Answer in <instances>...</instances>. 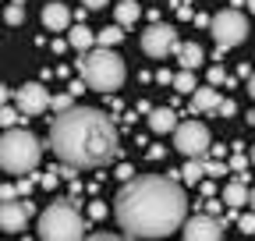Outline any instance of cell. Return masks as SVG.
Listing matches in <instances>:
<instances>
[{"label": "cell", "instance_id": "cell-1", "mask_svg": "<svg viewBox=\"0 0 255 241\" xmlns=\"http://www.w3.org/2000/svg\"><path fill=\"white\" fill-rule=\"evenodd\" d=\"M114 213L124 238H167L184 227L188 195L174 177H131L114 199Z\"/></svg>", "mask_w": 255, "mask_h": 241}, {"label": "cell", "instance_id": "cell-2", "mask_svg": "<svg viewBox=\"0 0 255 241\" xmlns=\"http://www.w3.org/2000/svg\"><path fill=\"white\" fill-rule=\"evenodd\" d=\"M50 149L60 163L78 170L107 167L121 156V142L114 120L96 107H68L50 124Z\"/></svg>", "mask_w": 255, "mask_h": 241}, {"label": "cell", "instance_id": "cell-3", "mask_svg": "<svg viewBox=\"0 0 255 241\" xmlns=\"http://www.w3.org/2000/svg\"><path fill=\"white\" fill-rule=\"evenodd\" d=\"M78 71H82V78L92 93H117L124 85V60L110 46L85 50L82 60H78Z\"/></svg>", "mask_w": 255, "mask_h": 241}, {"label": "cell", "instance_id": "cell-4", "mask_svg": "<svg viewBox=\"0 0 255 241\" xmlns=\"http://www.w3.org/2000/svg\"><path fill=\"white\" fill-rule=\"evenodd\" d=\"M39 156H43V145L32 131L14 124L0 135V170L4 174H32L39 167Z\"/></svg>", "mask_w": 255, "mask_h": 241}, {"label": "cell", "instance_id": "cell-5", "mask_svg": "<svg viewBox=\"0 0 255 241\" xmlns=\"http://www.w3.org/2000/svg\"><path fill=\"white\" fill-rule=\"evenodd\" d=\"M85 231L89 227L78 213V206H71L68 199L46 206L39 213V238L43 241H78V238H85Z\"/></svg>", "mask_w": 255, "mask_h": 241}, {"label": "cell", "instance_id": "cell-6", "mask_svg": "<svg viewBox=\"0 0 255 241\" xmlns=\"http://www.w3.org/2000/svg\"><path fill=\"white\" fill-rule=\"evenodd\" d=\"M209 32H213L220 50H231V46H241L248 39V21H245V14L238 7H227V11H220L209 21Z\"/></svg>", "mask_w": 255, "mask_h": 241}, {"label": "cell", "instance_id": "cell-7", "mask_svg": "<svg viewBox=\"0 0 255 241\" xmlns=\"http://www.w3.org/2000/svg\"><path fill=\"white\" fill-rule=\"evenodd\" d=\"M174 149L191 160H202L209 149H213V138H209V128L202 120H181L174 128Z\"/></svg>", "mask_w": 255, "mask_h": 241}, {"label": "cell", "instance_id": "cell-8", "mask_svg": "<svg viewBox=\"0 0 255 241\" xmlns=\"http://www.w3.org/2000/svg\"><path fill=\"white\" fill-rule=\"evenodd\" d=\"M142 50H145L152 60H163V57L177 53V50H181V43H177V28H174V25H163V21L149 25L145 32H142Z\"/></svg>", "mask_w": 255, "mask_h": 241}, {"label": "cell", "instance_id": "cell-9", "mask_svg": "<svg viewBox=\"0 0 255 241\" xmlns=\"http://www.w3.org/2000/svg\"><path fill=\"white\" fill-rule=\"evenodd\" d=\"M32 213H36V202H28V199H0V231L21 234L28 227Z\"/></svg>", "mask_w": 255, "mask_h": 241}, {"label": "cell", "instance_id": "cell-10", "mask_svg": "<svg viewBox=\"0 0 255 241\" xmlns=\"http://www.w3.org/2000/svg\"><path fill=\"white\" fill-rule=\"evenodd\" d=\"M181 234L188 241H220L223 238V220L216 213H199V217H188Z\"/></svg>", "mask_w": 255, "mask_h": 241}, {"label": "cell", "instance_id": "cell-11", "mask_svg": "<svg viewBox=\"0 0 255 241\" xmlns=\"http://www.w3.org/2000/svg\"><path fill=\"white\" fill-rule=\"evenodd\" d=\"M14 100H18V110L25 114V117H39L46 107H50V93H46V85H39V82H28V85H21V89H14Z\"/></svg>", "mask_w": 255, "mask_h": 241}, {"label": "cell", "instance_id": "cell-12", "mask_svg": "<svg viewBox=\"0 0 255 241\" xmlns=\"http://www.w3.org/2000/svg\"><path fill=\"white\" fill-rule=\"evenodd\" d=\"M43 25L50 28V32H68V28H71V11H68V4H46V7H43Z\"/></svg>", "mask_w": 255, "mask_h": 241}, {"label": "cell", "instance_id": "cell-13", "mask_svg": "<svg viewBox=\"0 0 255 241\" xmlns=\"http://www.w3.org/2000/svg\"><path fill=\"white\" fill-rule=\"evenodd\" d=\"M220 93H216V85H209V89H195L191 93V114H209V110H220Z\"/></svg>", "mask_w": 255, "mask_h": 241}, {"label": "cell", "instance_id": "cell-14", "mask_svg": "<svg viewBox=\"0 0 255 241\" xmlns=\"http://www.w3.org/2000/svg\"><path fill=\"white\" fill-rule=\"evenodd\" d=\"M177 124H181V120H177V114H174L170 107H152V110H149V128H152L156 135L174 131Z\"/></svg>", "mask_w": 255, "mask_h": 241}, {"label": "cell", "instance_id": "cell-15", "mask_svg": "<svg viewBox=\"0 0 255 241\" xmlns=\"http://www.w3.org/2000/svg\"><path fill=\"white\" fill-rule=\"evenodd\" d=\"M223 202H227V209H241L248 199H252V188H248V181L245 177H238V181H231L227 188H223V195H220Z\"/></svg>", "mask_w": 255, "mask_h": 241}, {"label": "cell", "instance_id": "cell-16", "mask_svg": "<svg viewBox=\"0 0 255 241\" xmlns=\"http://www.w3.org/2000/svg\"><path fill=\"white\" fill-rule=\"evenodd\" d=\"M68 43H71L78 53H85V50L96 46V32H92V28H85V25H75L71 32H68Z\"/></svg>", "mask_w": 255, "mask_h": 241}, {"label": "cell", "instance_id": "cell-17", "mask_svg": "<svg viewBox=\"0 0 255 241\" xmlns=\"http://www.w3.org/2000/svg\"><path fill=\"white\" fill-rule=\"evenodd\" d=\"M177 57H181V68H202V60H206V53H202V46L199 43H184L181 50H177Z\"/></svg>", "mask_w": 255, "mask_h": 241}, {"label": "cell", "instance_id": "cell-18", "mask_svg": "<svg viewBox=\"0 0 255 241\" xmlns=\"http://www.w3.org/2000/svg\"><path fill=\"white\" fill-rule=\"evenodd\" d=\"M177 174H181V181H184V185L191 188V185H202V177H206V167H202V160H191V156H188V163H184Z\"/></svg>", "mask_w": 255, "mask_h": 241}, {"label": "cell", "instance_id": "cell-19", "mask_svg": "<svg viewBox=\"0 0 255 241\" xmlns=\"http://www.w3.org/2000/svg\"><path fill=\"white\" fill-rule=\"evenodd\" d=\"M114 14H117V21L128 28V25H135V21L142 18V7L135 4V0H121V4L114 7Z\"/></svg>", "mask_w": 255, "mask_h": 241}, {"label": "cell", "instance_id": "cell-20", "mask_svg": "<svg viewBox=\"0 0 255 241\" xmlns=\"http://www.w3.org/2000/svg\"><path fill=\"white\" fill-rule=\"evenodd\" d=\"M195 89H199V82H195V75H191V68H181L174 75V93L188 96V93H195Z\"/></svg>", "mask_w": 255, "mask_h": 241}, {"label": "cell", "instance_id": "cell-21", "mask_svg": "<svg viewBox=\"0 0 255 241\" xmlns=\"http://www.w3.org/2000/svg\"><path fill=\"white\" fill-rule=\"evenodd\" d=\"M124 39V25L117 21V25H107L103 32H96V46H117Z\"/></svg>", "mask_w": 255, "mask_h": 241}, {"label": "cell", "instance_id": "cell-22", "mask_svg": "<svg viewBox=\"0 0 255 241\" xmlns=\"http://www.w3.org/2000/svg\"><path fill=\"white\" fill-rule=\"evenodd\" d=\"M4 21H7V25H21V21H25V7L11 0V4H7V11H4Z\"/></svg>", "mask_w": 255, "mask_h": 241}, {"label": "cell", "instance_id": "cell-23", "mask_svg": "<svg viewBox=\"0 0 255 241\" xmlns=\"http://www.w3.org/2000/svg\"><path fill=\"white\" fill-rule=\"evenodd\" d=\"M18 120H25V117H18V110H11L7 103H4V107H0V128H14V124H18Z\"/></svg>", "mask_w": 255, "mask_h": 241}, {"label": "cell", "instance_id": "cell-24", "mask_svg": "<svg viewBox=\"0 0 255 241\" xmlns=\"http://www.w3.org/2000/svg\"><path fill=\"white\" fill-rule=\"evenodd\" d=\"M206 174L209 177H223V174H231V163H220V160H202Z\"/></svg>", "mask_w": 255, "mask_h": 241}, {"label": "cell", "instance_id": "cell-25", "mask_svg": "<svg viewBox=\"0 0 255 241\" xmlns=\"http://www.w3.org/2000/svg\"><path fill=\"white\" fill-rule=\"evenodd\" d=\"M238 231H241V234H255V209H252V213H245V217H238Z\"/></svg>", "mask_w": 255, "mask_h": 241}, {"label": "cell", "instance_id": "cell-26", "mask_svg": "<svg viewBox=\"0 0 255 241\" xmlns=\"http://www.w3.org/2000/svg\"><path fill=\"white\" fill-rule=\"evenodd\" d=\"M71 100H75L71 93H64V96H53V100H50V107L60 114V110H68V107H71Z\"/></svg>", "mask_w": 255, "mask_h": 241}, {"label": "cell", "instance_id": "cell-27", "mask_svg": "<svg viewBox=\"0 0 255 241\" xmlns=\"http://www.w3.org/2000/svg\"><path fill=\"white\" fill-rule=\"evenodd\" d=\"M209 85H227V75H223V68H209Z\"/></svg>", "mask_w": 255, "mask_h": 241}, {"label": "cell", "instance_id": "cell-28", "mask_svg": "<svg viewBox=\"0 0 255 241\" xmlns=\"http://www.w3.org/2000/svg\"><path fill=\"white\" fill-rule=\"evenodd\" d=\"M57 181H60V174H57V170H46V174L39 177V185H43V188H57Z\"/></svg>", "mask_w": 255, "mask_h": 241}, {"label": "cell", "instance_id": "cell-29", "mask_svg": "<svg viewBox=\"0 0 255 241\" xmlns=\"http://www.w3.org/2000/svg\"><path fill=\"white\" fill-rule=\"evenodd\" d=\"M89 217H92V220H103V217H107V206H103V202H92V206H89Z\"/></svg>", "mask_w": 255, "mask_h": 241}, {"label": "cell", "instance_id": "cell-30", "mask_svg": "<svg viewBox=\"0 0 255 241\" xmlns=\"http://www.w3.org/2000/svg\"><path fill=\"white\" fill-rule=\"evenodd\" d=\"M18 185H0V199H18Z\"/></svg>", "mask_w": 255, "mask_h": 241}, {"label": "cell", "instance_id": "cell-31", "mask_svg": "<svg viewBox=\"0 0 255 241\" xmlns=\"http://www.w3.org/2000/svg\"><path fill=\"white\" fill-rule=\"evenodd\" d=\"M156 82H159V85H174V75L159 68V71H156Z\"/></svg>", "mask_w": 255, "mask_h": 241}, {"label": "cell", "instance_id": "cell-32", "mask_svg": "<svg viewBox=\"0 0 255 241\" xmlns=\"http://www.w3.org/2000/svg\"><path fill=\"white\" fill-rule=\"evenodd\" d=\"M85 89H89V85H85V78H82V82H71V85H68V93H71V96H82Z\"/></svg>", "mask_w": 255, "mask_h": 241}, {"label": "cell", "instance_id": "cell-33", "mask_svg": "<svg viewBox=\"0 0 255 241\" xmlns=\"http://www.w3.org/2000/svg\"><path fill=\"white\" fill-rule=\"evenodd\" d=\"M131 174H135L131 163H121V167H117V177H121V181H131Z\"/></svg>", "mask_w": 255, "mask_h": 241}, {"label": "cell", "instance_id": "cell-34", "mask_svg": "<svg viewBox=\"0 0 255 241\" xmlns=\"http://www.w3.org/2000/svg\"><path fill=\"white\" fill-rule=\"evenodd\" d=\"M82 4H85V11H100V7L110 4V0H82Z\"/></svg>", "mask_w": 255, "mask_h": 241}, {"label": "cell", "instance_id": "cell-35", "mask_svg": "<svg viewBox=\"0 0 255 241\" xmlns=\"http://www.w3.org/2000/svg\"><path fill=\"white\" fill-rule=\"evenodd\" d=\"M231 170H234V174H245V156H241V153L231 160Z\"/></svg>", "mask_w": 255, "mask_h": 241}, {"label": "cell", "instance_id": "cell-36", "mask_svg": "<svg viewBox=\"0 0 255 241\" xmlns=\"http://www.w3.org/2000/svg\"><path fill=\"white\" fill-rule=\"evenodd\" d=\"M234 110H238V107H234V103H231V100H223V103H220V114H223V117H231V114H234Z\"/></svg>", "mask_w": 255, "mask_h": 241}, {"label": "cell", "instance_id": "cell-37", "mask_svg": "<svg viewBox=\"0 0 255 241\" xmlns=\"http://www.w3.org/2000/svg\"><path fill=\"white\" fill-rule=\"evenodd\" d=\"M220 206H227V202H223V199H220V202H206V213H216V217H220Z\"/></svg>", "mask_w": 255, "mask_h": 241}, {"label": "cell", "instance_id": "cell-38", "mask_svg": "<svg viewBox=\"0 0 255 241\" xmlns=\"http://www.w3.org/2000/svg\"><path fill=\"white\" fill-rule=\"evenodd\" d=\"M7 100H11V89H7V85H0V107H4Z\"/></svg>", "mask_w": 255, "mask_h": 241}, {"label": "cell", "instance_id": "cell-39", "mask_svg": "<svg viewBox=\"0 0 255 241\" xmlns=\"http://www.w3.org/2000/svg\"><path fill=\"white\" fill-rule=\"evenodd\" d=\"M248 96H252V100H255V71H252V75H248Z\"/></svg>", "mask_w": 255, "mask_h": 241}, {"label": "cell", "instance_id": "cell-40", "mask_svg": "<svg viewBox=\"0 0 255 241\" xmlns=\"http://www.w3.org/2000/svg\"><path fill=\"white\" fill-rule=\"evenodd\" d=\"M248 206H252V209H255V188H252V199H248Z\"/></svg>", "mask_w": 255, "mask_h": 241}, {"label": "cell", "instance_id": "cell-41", "mask_svg": "<svg viewBox=\"0 0 255 241\" xmlns=\"http://www.w3.org/2000/svg\"><path fill=\"white\" fill-rule=\"evenodd\" d=\"M248 11H252V14H255V0H248Z\"/></svg>", "mask_w": 255, "mask_h": 241}, {"label": "cell", "instance_id": "cell-42", "mask_svg": "<svg viewBox=\"0 0 255 241\" xmlns=\"http://www.w3.org/2000/svg\"><path fill=\"white\" fill-rule=\"evenodd\" d=\"M248 160H252V167H255V145H252V156H248Z\"/></svg>", "mask_w": 255, "mask_h": 241}, {"label": "cell", "instance_id": "cell-43", "mask_svg": "<svg viewBox=\"0 0 255 241\" xmlns=\"http://www.w3.org/2000/svg\"><path fill=\"white\" fill-rule=\"evenodd\" d=\"M14 4H25V0H14Z\"/></svg>", "mask_w": 255, "mask_h": 241}, {"label": "cell", "instance_id": "cell-44", "mask_svg": "<svg viewBox=\"0 0 255 241\" xmlns=\"http://www.w3.org/2000/svg\"><path fill=\"white\" fill-rule=\"evenodd\" d=\"M252 120H255V114H252Z\"/></svg>", "mask_w": 255, "mask_h": 241}]
</instances>
